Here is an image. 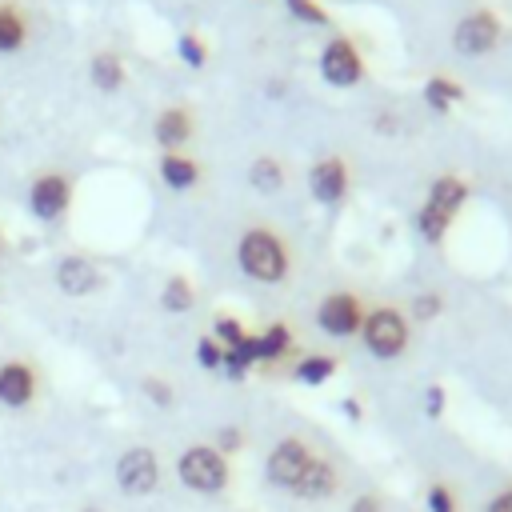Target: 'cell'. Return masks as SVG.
I'll return each instance as SVG.
<instances>
[{
    "instance_id": "d590c367",
    "label": "cell",
    "mask_w": 512,
    "mask_h": 512,
    "mask_svg": "<svg viewBox=\"0 0 512 512\" xmlns=\"http://www.w3.org/2000/svg\"><path fill=\"white\" fill-rule=\"evenodd\" d=\"M80 512H104V508H96V504H88V508H80Z\"/></svg>"
},
{
    "instance_id": "277c9868",
    "label": "cell",
    "mask_w": 512,
    "mask_h": 512,
    "mask_svg": "<svg viewBox=\"0 0 512 512\" xmlns=\"http://www.w3.org/2000/svg\"><path fill=\"white\" fill-rule=\"evenodd\" d=\"M364 332V344L372 356L380 360H396L404 348H408V320L396 312V308H372L360 324Z\"/></svg>"
},
{
    "instance_id": "1f68e13d",
    "label": "cell",
    "mask_w": 512,
    "mask_h": 512,
    "mask_svg": "<svg viewBox=\"0 0 512 512\" xmlns=\"http://www.w3.org/2000/svg\"><path fill=\"white\" fill-rule=\"evenodd\" d=\"M348 512H384V500L372 496V492H360V496L348 504Z\"/></svg>"
},
{
    "instance_id": "f1b7e54d",
    "label": "cell",
    "mask_w": 512,
    "mask_h": 512,
    "mask_svg": "<svg viewBox=\"0 0 512 512\" xmlns=\"http://www.w3.org/2000/svg\"><path fill=\"white\" fill-rule=\"evenodd\" d=\"M196 360H200L204 368H220V364H224V348H220L212 336H204V340L196 344Z\"/></svg>"
},
{
    "instance_id": "ffe728a7",
    "label": "cell",
    "mask_w": 512,
    "mask_h": 512,
    "mask_svg": "<svg viewBox=\"0 0 512 512\" xmlns=\"http://www.w3.org/2000/svg\"><path fill=\"white\" fill-rule=\"evenodd\" d=\"M332 372H336V360L332 356H304L296 364V380H304V384H324Z\"/></svg>"
},
{
    "instance_id": "5bb4252c",
    "label": "cell",
    "mask_w": 512,
    "mask_h": 512,
    "mask_svg": "<svg viewBox=\"0 0 512 512\" xmlns=\"http://www.w3.org/2000/svg\"><path fill=\"white\" fill-rule=\"evenodd\" d=\"M464 196H468V188H464L456 176H440V180L432 184V192H428V204L452 216V212L460 208V200H464Z\"/></svg>"
},
{
    "instance_id": "2e32d148",
    "label": "cell",
    "mask_w": 512,
    "mask_h": 512,
    "mask_svg": "<svg viewBox=\"0 0 512 512\" xmlns=\"http://www.w3.org/2000/svg\"><path fill=\"white\" fill-rule=\"evenodd\" d=\"M160 176H164L168 188H192V184H196V164H192L188 156L168 152V156L160 160Z\"/></svg>"
},
{
    "instance_id": "e575fe53",
    "label": "cell",
    "mask_w": 512,
    "mask_h": 512,
    "mask_svg": "<svg viewBox=\"0 0 512 512\" xmlns=\"http://www.w3.org/2000/svg\"><path fill=\"white\" fill-rule=\"evenodd\" d=\"M344 412L356 420V416H360V404H356V400H344Z\"/></svg>"
},
{
    "instance_id": "8992f818",
    "label": "cell",
    "mask_w": 512,
    "mask_h": 512,
    "mask_svg": "<svg viewBox=\"0 0 512 512\" xmlns=\"http://www.w3.org/2000/svg\"><path fill=\"white\" fill-rule=\"evenodd\" d=\"M316 324L328 332V336H352L360 332L364 324V308L352 292H332L320 300V312H316Z\"/></svg>"
},
{
    "instance_id": "4dcf8cb0",
    "label": "cell",
    "mask_w": 512,
    "mask_h": 512,
    "mask_svg": "<svg viewBox=\"0 0 512 512\" xmlns=\"http://www.w3.org/2000/svg\"><path fill=\"white\" fill-rule=\"evenodd\" d=\"M288 4H292V12H296V16H304V20H312V24H324V20H328V16H324V8H316L312 0H288Z\"/></svg>"
},
{
    "instance_id": "603a6c76",
    "label": "cell",
    "mask_w": 512,
    "mask_h": 512,
    "mask_svg": "<svg viewBox=\"0 0 512 512\" xmlns=\"http://www.w3.org/2000/svg\"><path fill=\"white\" fill-rule=\"evenodd\" d=\"M424 96H428L432 108H448L452 100H460V88H456L452 80H440V76H436V80L424 84Z\"/></svg>"
},
{
    "instance_id": "4fadbf2b",
    "label": "cell",
    "mask_w": 512,
    "mask_h": 512,
    "mask_svg": "<svg viewBox=\"0 0 512 512\" xmlns=\"http://www.w3.org/2000/svg\"><path fill=\"white\" fill-rule=\"evenodd\" d=\"M344 188H348L344 160H320V164L312 168V192H316V200L336 204V200L344 196Z\"/></svg>"
},
{
    "instance_id": "4316f807",
    "label": "cell",
    "mask_w": 512,
    "mask_h": 512,
    "mask_svg": "<svg viewBox=\"0 0 512 512\" xmlns=\"http://www.w3.org/2000/svg\"><path fill=\"white\" fill-rule=\"evenodd\" d=\"M140 388H144V396H148L156 408H172V400H176V396H172V384L160 380V376H148Z\"/></svg>"
},
{
    "instance_id": "7402d4cb",
    "label": "cell",
    "mask_w": 512,
    "mask_h": 512,
    "mask_svg": "<svg viewBox=\"0 0 512 512\" xmlns=\"http://www.w3.org/2000/svg\"><path fill=\"white\" fill-rule=\"evenodd\" d=\"M280 180H284V172H280V164L276 160H256L252 164V184L260 188V192H272V188H280Z\"/></svg>"
},
{
    "instance_id": "7a4b0ae2",
    "label": "cell",
    "mask_w": 512,
    "mask_h": 512,
    "mask_svg": "<svg viewBox=\"0 0 512 512\" xmlns=\"http://www.w3.org/2000/svg\"><path fill=\"white\" fill-rule=\"evenodd\" d=\"M236 256H240V268H244L252 280H264V284H276V280H284V272H288V248H284L272 232H264V228L244 232Z\"/></svg>"
},
{
    "instance_id": "9c48e42d",
    "label": "cell",
    "mask_w": 512,
    "mask_h": 512,
    "mask_svg": "<svg viewBox=\"0 0 512 512\" xmlns=\"http://www.w3.org/2000/svg\"><path fill=\"white\" fill-rule=\"evenodd\" d=\"M320 68H324V80H328V84H356V80H360V56L352 52L348 40H332V44L324 48Z\"/></svg>"
},
{
    "instance_id": "f546056e",
    "label": "cell",
    "mask_w": 512,
    "mask_h": 512,
    "mask_svg": "<svg viewBox=\"0 0 512 512\" xmlns=\"http://www.w3.org/2000/svg\"><path fill=\"white\" fill-rule=\"evenodd\" d=\"M176 48H180V56H184L192 68H200V64H204V48H200V40H196V36H180V44H176Z\"/></svg>"
},
{
    "instance_id": "83f0119b",
    "label": "cell",
    "mask_w": 512,
    "mask_h": 512,
    "mask_svg": "<svg viewBox=\"0 0 512 512\" xmlns=\"http://www.w3.org/2000/svg\"><path fill=\"white\" fill-rule=\"evenodd\" d=\"M440 308H444V300H440L436 292H420V296L412 300V316H416V320H432Z\"/></svg>"
},
{
    "instance_id": "3957f363",
    "label": "cell",
    "mask_w": 512,
    "mask_h": 512,
    "mask_svg": "<svg viewBox=\"0 0 512 512\" xmlns=\"http://www.w3.org/2000/svg\"><path fill=\"white\" fill-rule=\"evenodd\" d=\"M312 460H316V452H312L308 440H300V436H284V440L272 444V452H268V460H264V480H268L272 488L296 492V484L304 480V472H308Z\"/></svg>"
},
{
    "instance_id": "ac0fdd59",
    "label": "cell",
    "mask_w": 512,
    "mask_h": 512,
    "mask_svg": "<svg viewBox=\"0 0 512 512\" xmlns=\"http://www.w3.org/2000/svg\"><path fill=\"white\" fill-rule=\"evenodd\" d=\"M92 80H96L104 92H112V88L124 80V64H120V56H112V52H100V56L92 60Z\"/></svg>"
},
{
    "instance_id": "44dd1931",
    "label": "cell",
    "mask_w": 512,
    "mask_h": 512,
    "mask_svg": "<svg viewBox=\"0 0 512 512\" xmlns=\"http://www.w3.org/2000/svg\"><path fill=\"white\" fill-rule=\"evenodd\" d=\"M424 508H428V512H460V508H456V492H452L444 480H432V484H428Z\"/></svg>"
},
{
    "instance_id": "9a60e30c",
    "label": "cell",
    "mask_w": 512,
    "mask_h": 512,
    "mask_svg": "<svg viewBox=\"0 0 512 512\" xmlns=\"http://www.w3.org/2000/svg\"><path fill=\"white\" fill-rule=\"evenodd\" d=\"M188 112H180V108H168L160 120H156V140L160 144H168V148H176V144H184L188 140Z\"/></svg>"
},
{
    "instance_id": "ba28073f",
    "label": "cell",
    "mask_w": 512,
    "mask_h": 512,
    "mask_svg": "<svg viewBox=\"0 0 512 512\" xmlns=\"http://www.w3.org/2000/svg\"><path fill=\"white\" fill-rule=\"evenodd\" d=\"M28 204H32V212H36L40 220H56V216L68 208V180L56 176V172L40 176V180L32 184V192H28Z\"/></svg>"
},
{
    "instance_id": "484cf974",
    "label": "cell",
    "mask_w": 512,
    "mask_h": 512,
    "mask_svg": "<svg viewBox=\"0 0 512 512\" xmlns=\"http://www.w3.org/2000/svg\"><path fill=\"white\" fill-rule=\"evenodd\" d=\"M244 336H248V332H244L232 316H220V320H216V336H212V340H216L220 348H240V344H244Z\"/></svg>"
},
{
    "instance_id": "d6a6232c",
    "label": "cell",
    "mask_w": 512,
    "mask_h": 512,
    "mask_svg": "<svg viewBox=\"0 0 512 512\" xmlns=\"http://www.w3.org/2000/svg\"><path fill=\"white\" fill-rule=\"evenodd\" d=\"M424 412H428V416H440V412H444V388H440V384H432V388L424 392Z\"/></svg>"
},
{
    "instance_id": "d4e9b609",
    "label": "cell",
    "mask_w": 512,
    "mask_h": 512,
    "mask_svg": "<svg viewBox=\"0 0 512 512\" xmlns=\"http://www.w3.org/2000/svg\"><path fill=\"white\" fill-rule=\"evenodd\" d=\"M244 444H248V432H244V428H236V424H224V428L216 432V444H212V448H216V452H224V456H236Z\"/></svg>"
},
{
    "instance_id": "5b68a950",
    "label": "cell",
    "mask_w": 512,
    "mask_h": 512,
    "mask_svg": "<svg viewBox=\"0 0 512 512\" xmlns=\"http://www.w3.org/2000/svg\"><path fill=\"white\" fill-rule=\"evenodd\" d=\"M160 480H164V468H160V456L152 448L136 444V448L120 452V460H116V484L128 496H152L160 488Z\"/></svg>"
},
{
    "instance_id": "52a82bcc",
    "label": "cell",
    "mask_w": 512,
    "mask_h": 512,
    "mask_svg": "<svg viewBox=\"0 0 512 512\" xmlns=\"http://www.w3.org/2000/svg\"><path fill=\"white\" fill-rule=\"evenodd\" d=\"M36 400V368L24 360L0 364V404L4 408H28Z\"/></svg>"
},
{
    "instance_id": "8fae6325",
    "label": "cell",
    "mask_w": 512,
    "mask_h": 512,
    "mask_svg": "<svg viewBox=\"0 0 512 512\" xmlns=\"http://www.w3.org/2000/svg\"><path fill=\"white\" fill-rule=\"evenodd\" d=\"M336 488H340V472H336V464L324 460V456H316V460L308 464V472H304V480L296 484L292 496H300V500H328Z\"/></svg>"
},
{
    "instance_id": "cb8c5ba5",
    "label": "cell",
    "mask_w": 512,
    "mask_h": 512,
    "mask_svg": "<svg viewBox=\"0 0 512 512\" xmlns=\"http://www.w3.org/2000/svg\"><path fill=\"white\" fill-rule=\"evenodd\" d=\"M448 212H440V208H432V204H424V212H420V232H424V240H440L444 232H448Z\"/></svg>"
},
{
    "instance_id": "836d02e7",
    "label": "cell",
    "mask_w": 512,
    "mask_h": 512,
    "mask_svg": "<svg viewBox=\"0 0 512 512\" xmlns=\"http://www.w3.org/2000/svg\"><path fill=\"white\" fill-rule=\"evenodd\" d=\"M484 512H512V488H500V492L484 504Z\"/></svg>"
},
{
    "instance_id": "30bf717a",
    "label": "cell",
    "mask_w": 512,
    "mask_h": 512,
    "mask_svg": "<svg viewBox=\"0 0 512 512\" xmlns=\"http://www.w3.org/2000/svg\"><path fill=\"white\" fill-rule=\"evenodd\" d=\"M56 284H60V292H68V296H88V292H96L100 272H96V264L84 260V256H64L60 268H56Z\"/></svg>"
},
{
    "instance_id": "e0dca14e",
    "label": "cell",
    "mask_w": 512,
    "mask_h": 512,
    "mask_svg": "<svg viewBox=\"0 0 512 512\" xmlns=\"http://www.w3.org/2000/svg\"><path fill=\"white\" fill-rule=\"evenodd\" d=\"M24 44V20L12 4H0V52H12Z\"/></svg>"
},
{
    "instance_id": "6da1fadb",
    "label": "cell",
    "mask_w": 512,
    "mask_h": 512,
    "mask_svg": "<svg viewBox=\"0 0 512 512\" xmlns=\"http://www.w3.org/2000/svg\"><path fill=\"white\" fill-rule=\"evenodd\" d=\"M176 476H180L184 488L204 492V496H216V492L228 488V480H232V464H228V456L216 452L212 444H192V448L180 452V460H176Z\"/></svg>"
},
{
    "instance_id": "7c38bea8",
    "label": "cell",
    "mask_w": 512,
    "mask_h": 512,
    "mask_svg": "<svg viewBox=\"0 0 512 512\" xmlns=\"http://www.w3.org/2000/svg\"><path fill=\"white\" fill-rule=\"evenodd\" d=\"M496 36H500V28H496V20L488 16V12H476V16H468L460 28H456V48L460 52H488L492 44H496Z\"/></svg>"
},
{
    "instance_id": "d6986e66",
    "label": "cell",
    "mask_w": 512,
    "mask_h": 512,
    "mask_svg": "<svg viewBox=\"0 0 512 512\" xmlns=\"http://www.w3.org/2000/svg\"><path fill=\"white\" fill-rule=\"evenodd\" d=\"M192 284L184 280V276H172L168 284H164V292H160V304H164V312H188L192 308Z\"/></svg>"
}]
</instances>
